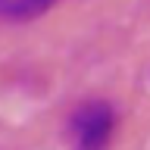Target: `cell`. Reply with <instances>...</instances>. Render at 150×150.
Segmentation results:
<instances>
[{"instance_id": "7a4b0ae2", "label": "cell", "mask_w": 150, "mask_h": 150, "mask_svg": "<svg viewBox=\"0 0 150 150\" xmlns=\"http://www.w3.org/2000/svg\"><path fill=\"white\" fill-rule=\"evenodd\" d=\"M59 0H0V19L6 22H25V19H38L47 9H53Z\"/></svg>"}, {"instance_id": "6da1fadb", "label": "cell", "mask_w": 150, "mask_h": 150, "mask_svg": "<svg viewBox=\"0 0 150 150\" xmlns=\"http://www.w3.org/2000/svg\"><path fill=\"white\" fill-rule=\"evenodd\" d=\"M72 150H106L116 131V110L106 100H88L72 112Z\"/></svg>"}]
</instances>
